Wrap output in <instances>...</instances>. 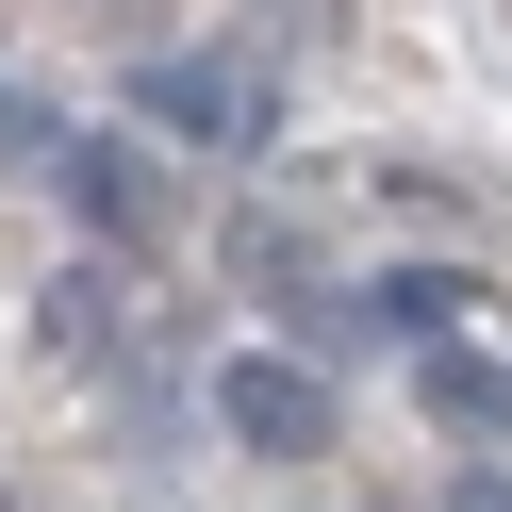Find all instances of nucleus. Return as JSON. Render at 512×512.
Segmentation results:
<instances>
[{
    "mask_svg": "<svg viewBox=\"0 0 512 512\" xmlns=\"http://www.w3.org/2000/svg\"><path fill=\"white\" fill-rule=\"evenodd\" d=\"M149 116H166V133H199V149H265V83L248 67H149Z\"/></svg>",
    "mask_w": 512,
    "mask_h": 512,
    "instance_id": "2",
    "label": "nucleus"
},
{
    "mask_svg": "<svg viewBox=\"0 0 512 512\" xmlns=\"http://www.w3.org/2000/svg\"><path fill=\"white\" fill-rule=\"evenodd\" d=\"M413 397H430L446 430H479V446H512V364H479L463 331H430V347H413Z\"/></svg>",
    "mask_w": 512,
    "mask_h": 512,
    "instance_id": "3",
    "label": "nucleus"
},
{
    "mask_svg": "<svg viewBox=\"0 0 512 512\" xmlns=\"http://www.w3.org/2000/svg\"><path fill=\"white\" fill-rule=\"evenodd\" d=\"M446 512H512V479H496V463H479V479H446Z\"/></svg>",
    "mask_w": 512,
    "mask_h": 512,
    "instance_id": "5",
    "label": "nucleus"
},
{
    "mask_svg": "<svg viewBox=\"0 0 512 512\" xmlns=\"http://www.w3.org/2000/svg\"><path fill=\"white\" fill-rule=\"evenodd\" d=\"M215 430L265 446V463H314V446H331V380H314L298 347H248V364H215Z\"/></svg>",
    "mask_w": 512,
    "mask_h": 512,
    "instance_id": "1",
    "label": "nucleus"
},
{
    "mask_svg": "<svg viewBox=\"0 0 512 512\" xmlns=\"http://www.w3.org/2000/svg\"><path fill=\"white\" fill-rule=\"evenodd\" d=\"M463 298H479V281H446V265H397V281H364V314H380V331H413V347H430V331H463Z\"/></svg>",
    "mask_w": 512,
    "mask_h": 512,
    "instance_id": "4",
    "label": "nucleus"
}]
</instances>
